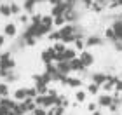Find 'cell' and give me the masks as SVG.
<instances>
[{
  "label": "cell",
  "mask_w": 122,
  "mask_h": 115,
  "mask_svg": "<svg viewBox=\"0 0 122 115\" xmlns=\"http://www.w3.org/2000/svg\"><path fill=\"white\" fill-rule=\"evenodd\" d=\"M5 38H7V37H5L4 33H0V49H2V47L5 45Z\"/></svg>",
  "instance_id": "43"
},
{
  "label": "cell",
  "mask_w": 122,
  "mask_h": 115,
  "mask_svg": "<svg viewBox=\"0 0 122 115\" xmlns=\"http://www.w3.org/2000/svg\"><path fill=\"white\" fill-rule=\"evenodd\" d=\"M47 0H37V4H46Z\"/></svg>",
  "instance_id": "46"
},
{
  "label": "cell",
  "mask_w": 122,
  "mask_h": 115,
  "mask_svg": "<svg viewBox=\"0 0 122 115\" xmlns=\"http://www.w3.org/2000/svg\"><path fill=\"white\" fill-rule=\"evenodd\" d=\"M119 19H122V10H120V14H119Z\"/></svg>",
  "instance_id": "47"
},
{
  "label": "cell",
  "mask_w": 122,
  "mask_h": 115,
  "mask_svg": "<svg viewBox=\"0 0 122 115\" xmlns=\"http://www.w3.org/2000/svg\"><path fill=\"white\" fill-rule=\"evenodd\" d=\"M51 82H52V77L49 75V73H46V72L40 73V82H38V84H46V85H49Z\"/></svg>",
  "instance_id": "30"
},
{
  "label": "cell",
  "mask_w": 122,
  "mask_h": 115,
  "mask_svg": "<svg viewBox=\"0 0 122 115\" xmlns=\"http://www.w3.org/2000/svg\"><path fill=\"white\" fill-rule=\"evenodd\" d=\"M16 115H28V108H26L25 105V101H21V103H16V106H14V110H12Z\"/></svg>",
  "instance_id": "21"
},
{
  "label": "cell",
  "mask_w": 122,
  "mask_h": 115,
  "mask_svg": "<svg viewBox=\"0 0 122 115\" xmlns=\"http://www.w3.org/2000/svg\"><path fill=\"white\" fill-rule=\"evenodd\" d=\"M103 44H105V38H101L99 35H89V37H86V49L101 47Z\"/></svg>",
  "instance_id": "4"
},
{
  "label": "cell",
  "mask_w": 122,
  "mask_h": 115,
  "mask_svg": "<svg viewBox=\"0 0 122 115\" xmlns=\"http://www.w3.org/2000/svg\"><path fill=\"white\" fill-rule=\"evenodd\" d=\"M18 19H19L23 25H26V23L30 21V16H28V14H21V16H18Z\"/></svg>",
  "instance_id": "37"
},
{
  "label": "cell",
  "mask_w": 122,
  "mask_h": 115,
  "mask_svg": "<svg viewBox=\"0 0 122 115\" xmlns=\"http://www.w3.org/2000/svg\"><path fill=\"white\" fill-rule=\"evenodd\" d=\"M73 47L77 49V51H86V37L84 35H82V33H79V35H77V40L73 42Z\"/></svg>",
  "instance_id": "18"
},
{
  "label": "cell",
  "mask_w": 122,
  "mask_h": 115,
  "mask_svg": "<svg viewBox=\"0 0 122 115\" xmlns=\"http://www.w3.org/2000/svg\"><path fill=\"white\" fill-rule=\"evenodd\" d=\"M70 63V68H71V72H77V73H82V72H86V66L82 65V61H80V58H75V59H71V61H68Z\"/></svg>",
  "instance_id": "11"
},
{
  "label": "cell",
  "mask_w": 122,
  "mask_h": 115,
  "mask_svg": "<svg viewBox=\"0 0 122 115\" xmlns=\"http://www.w3.org/2000/svg\"><path fill=\"white\" fill-rule=\"evenodd\" d=\"M65 25H68V23H66V19H65V16H58V18H54V28H56V30L63 28Z\"/></svg>",
  "instance_id": "27"
},
{
  "label": "cell",
  "mask_w": 122,
  "mask_h": 115,
  "mask_svg": "<svg viewBox=\"0 0 122 115\" xmlns=\"http://www.w3.org/2000/svg\"><path fill=\"white\" fill-rule=\"evenodd\" d=\"M87 100V91L86 89H77L75 91V101L77 103H84Z\"/></svg>",
  "instance_id": "22"
},
{
  "label": "cell",
  "mask_w": 122,
  "mask_h": 115,
  "mask_svg": "<svg viewBox=\"0 0 122 115\" xmlns=\"http://www.w3.org/2000/svg\"><path fill=\"white\" fill-rule=\"evenodd\" d=\"M68 100H66V98L65 96H58V100H56V105H54V106H63V108H66V106H68Z\"/></svg>",
  "instance_id": "34"
},
{
  "label": "cell",
  "mask_w": 122,
  "mask_h": 115,
  "mask_svg": "<svg viewBox=\"0 0 122 115\" xmlns=\"http://www.w3.org/2000/svg\"><path fill=\"white\" fill-rule=\"evenodd\" d=\"M61 2H65V0H47V4H51V7H52V5H58V4H61Z\"/></svg>",
  "instance_id": "44"
},
{
  "label": "cell",
  "mask_w": 122,
  "mask_h": 115,
  "mask_svg": "<svg viewBox=\"0 0 122 115\" xmlns=\"http://www.w3.org/2000/svg\"><path fill=\"white\" fill-rule=\"evenodd\" d=\"M79 58H80V61H82V65H84L86 68H91L92 65H94V54L91 51H87V49L79 54Z\"/></svg>",
  "instance_id": "6"
},
{
  "label": "cell",
  "mask_w": 122,
  "mask_h": 115,
  "mask_svg": "<svg viewBox=\"0 0 122 115\" xmlns=\"http://www.w3.org/2000/svg\"><path fill=\"white\" fill-rule=\"evenodd\" d=\"M49 96H52V98H58L59 96V92L54 89V87H51V89H49Z\"/></svg>",
  "instance_id": "40"
},
{
  "label": "cell",
  "mask_w": 122,
  "mask_h": 115,
  "mask_svg": "<svg viewBox=\"0 0 122 115\" xmlns=\"http://www.w3.org/2000/svg\"><path fill=\"white\" fill-rule=\"evenodd\" d=\"M37 96H38V92H37V87H35V85H33V87H26V98L35 100Z\"/></svg>",
  "instance_id": "31"
},
{
  "label": "cell",
  "mask_w": 122,
  "mask_h": 115,
  "mask_svg": "<svg viewBox=\"0 0 122 115\" xmlns=\"http://www.w3.org/2000/svg\"><path fill=\"white\" fill-rule=\"evenodd\" d=\"M75 58H79L77 56V49L73 47V45H68L66 47V51H65V54H63V61H71V59H75Z\"/></svg>",
  "instance_id": "16"
},
{
  "label": "cell",
  "mask_w": 122,
  "mask_h": 115,
  "mask_svg": "<svg viewBox=\"0 0 122 115\" xmlns=\"http://www.w3.org/2000/svg\"><path fill=\"white\" fill-rule=\"evenodd\" d=\"M82 84H84V82H82V79H79V77H68V80H66V87H71V89H80L82 87Z\"/></svg>",
  "instance_id": "14"
},
{
  "label": "cell",
  "mask_w": 122,
  "mask_h": 115,
  "mask_svg": "<svg viewBox=\"0 0 122 115\" xmlns=\"http://www.w3.org/2000/svg\"><path fill=\"white\" fill-rule=\"evenodd\" d=\"M86 91H87V94H92V96H96V94H99V91H101V87L99 85H96V84H87V87H86Z\"/></svg>",
  "instance_id": "25"
},
{
  "label": "cell",
  "mask_w": 122,
  "mask_h": 115,
  "mask_svg": "<svg viewBox=\"0 0 122 115\" xmlns=\"http://www.w3.org/2000/svg\"><path fill=\"white\" fill-rule=\"evenodd\" d=\"M98 110H99L98 103H94V101H91V103H87V112H91V113H94V112H98Z\"/></svg>",
  "instance_id": "35"
},
{
  "label": "cell",
  "mask_w": 122,
  "mask_h": 115,
  "mask_svg": "<svg viewBox=\"0 0 122 115\" xmlns=\"http://www.w3.org/2000/svg\"><path fill=\"white\" fill-rule=\"evenodd\" d=\"M10 96V87L7 82H0V98H9Z\"/></svg>",
  "instance_id": "23"
},
{
  "label": "cell",
  "mask_w": 122,
  "mask_h": 115,
  "mask_svg": "<svg viewBox=\"0 0 122 115\" xmlns=\"http://www.w3.org/2000/svg\"><path fill=\"white\" fill-rule=\"evenodd\" d=\"M21 38H23V44H25V45H28V47H33L37 44V38L35 37H21Z\"/></svg>",
  "instance_id": "33"
},
{
  "label": "cell",
  "mask_w": 122,
  "mask_h": 115,
  "mask_svg": "<svg viewBox=\"0 0 122 115\" xmlns=\"http://www.w3.org/2000/svg\"><path fill=\"white\" fill-rule=\"evenodd\" d=\"M12 98H14L18 103L25 101V100H26V87H18V89L12 92Z\"/></svg>",
  "instance_id": "17"
},
{
  "label": "cell",
  "mask_w": 122,
  "mask_h": 115,
  "mask_svg": "<svg viewBox=\"0 0 122 115\" xmlns=\"http://www.w3.org/2000/svg\"><path fill=\"white\" fill-rule=\"evenodd\" d=\"M33 115H47V110L46 108H42V106H38L35 112H33Z\"/></svg>",
  "instance_id": "38"
},
{
  "label": "cell",
  "mask_w": 122,
  "mask_h": 115,
  "mask_svg": "<svg viewBox=\"0 0 122 115\" xmlns=\"http://www.w3.org/2000/svg\"><path fill=\"white\" fill-rule=\"evenodd\" d=\"M113 47H115V51L122 52V42H113Z\"/></svg>",
  "instance_id": "41"
},
{
  "label": "cell",
  "mask_w": 122,
  "mask_h": 115,
  "mask_svg": "<svg viewBox=\"0 0 122 115\" xmlns=\"http://www.w3.org/2000/svg\"><path fill=\"white\" fill-rule=\"evenodd\" d=\"M65 2H66V4H68V5H70V7H75V5H77V4H79V2H80V0H65Z\"/></svg>",
  "instance_id": "42"
},
{
  "label": "cell",
  "mask_w": 122,
  "mask_h": 115,
  "mask_svg": "<svg viewBox=\"0 0 122 115\" xmlns=\"http://www.w3.org/2000/svg\"><path fill=\"white\" fill-rule=\"evenodd\" d=\"M119 79H120V77H117V75H110V73H108V80L105 82V85L101 87V91L108 92V94H110L112 91H115V85H117Z\"/></svg>",
  "instance_id": "7"
},
{
  "label": "cell",
  "mask_w": 122,
  "mask_h": 115,
  "mask_svg": "<svg viewBox=\"0 0 122 115\" xmlns=\"http://www.w3.org/2000/svg\"><path fill=\"white\" fill-rule=\"evenodd\" d=\"M47 38H49L51 42H54V44H56V42H61V33H59V30L51 31V33L47 35Z\"/></svg>",
  "instance_id": "29"
},
{
  "label": "cell",
  "mask_w": 122,
  "mask_h": 115,
  "mask_svg": "<svg viewBox=\"0 0 122 115\" xmlns=\"http://www.w3.org/2000/svg\"><path fill=\"white\" fill-rule=\"evenodd\" d=\"M107 80H108V73H105V72H94L91 75V82L96 84V85H99V87H103Z\"/></svg>",
  "instance_id": "8"
},
{
  "label": "cell",
  "mask_w": 122,
  "mask_h": 115,
  "mask_svg": "<svg viewBox=\"0 0 122 115\" xmlns=\"http://www.w3.org/2000/svg\"><path fill=\"white\" fill-rule=\"evenodd\" d=\"M28 115H33V113H28Z\"/></svg>",
  "instance_id": "49"
},
{
  "label": "cell",
  "mask_w": 122,
  "mask_h": 115,
  "mask_svg": "<svg viewBox=\"0 0 122 115\" xmlns=\"http://www.w3.org/2000/svg\"><path fill=\"white\" fill-rule=\"evenodd\" d=\"M16 68V61L12 58V54L9 51L0 52V70H7V72H12Z\"/></svg>",
  "instance_id": "1"
},
{
  "label": "cell",
  "mask_w": 122,
  "mask_h": 115,
  "mask_svg": "<svg viewBox=\"0 0 122 115\" xmlns=\"http://www.w3.org/2000/svg\"><path fill=\"white\" fill-rule=\"evenodd\" d=\"M7 115H16V113H14V112H9V113H7Z\"/></svg>",
  "instance_id": "48"
},
{
  "label": "cell",
  "mask_w": 122,
  "mask_h": 115,
  "mask_svg": "<svg viewBox=\"0 0 122 115\" xmlns=\"http://www.w3.org/2000/svg\"><path fill=\"white\" fill-rule=\"evenodd\" d=\"M80 4L84 5L86 9H91V5L94 4V0H80Z\"/></svg>",
  "instance_id": "39"
},
{
  "label": "cell",
  "mask_w": 122,
  "mask_h": 115,
  "mask_svg": "<svg viewBox=\"0 0 122 115\" xmlns=\"http://www.w3.org/2000/svg\"><path fill=\"white\" fill-rule=\"evenodd\" d=\"M112 30L115 31V37H117V42H122V19H115L112 23Z\"/></svg>",
  "instance_id": "15"
},
{
  "label": "cell",
  "mask_w": 122,
  "mask_h": 115,
  "mask_svg": "<svg viewBox=\"0 0 122 115\" xmlns=\"http://www.w3.org/2000/svg\"><path fill=\"white\" fill-rule=\"evenodd\" d=\"M92 115H103V113H101V110H98V112H94Z\"/></svg>",
  "instance_id": "45"
},
{
  "label": "cell",
  "mask_w": 122,
  "mask_h": 115,
  "mask_svg": "<svg viewBox=\"0 0 122 115\" xmlns=\"http://www.w3.org/2000/svg\"><path fill=\"white\" fill-rule=\"evenodd\" d=\"M79 12H77V9L75 7H70L68 10L65 12V19H66V23L68 25H75V23H79Z\"/></svg>",
  "instance_id": "10"
},
{
  "label": "cell",
  "mask_w": 122,
  "mask_h": 115,
  "mask_svg": "<svg viewBox=\"0 0 122 115\" xmlns=\"http://www.w3.org/2000/svg\"><path fill=\"white\" fill-rule=\"evenodd\" d=\"M4 35L7 38H14L16 35H18V25L12 23V21H9V23L4 25Z\"/></svg>",
  "instance_id": "9"
},
{
  "label": "cell",
  "mask_w": 122,
  "mask_h": 115,
  "mask_svg": "<svg viewBox=\"0 0 122 115\" xmlns=\"http://www.w3.org/2000/svg\"><path fill=\"white\" fill-rule=\"evenodd\" d=\"M42 26L49 31V33L52 31V28H54V18L51 14H44L42 16Z\"/></svg>",
  "instance_id": "13"
},
{
  "label": "cell",
  "mask_w": 122,
  "mask_h": 115,
  "mask_svg": "<svg viewBox=\"0 0 122 115\" xmlns=\"http://www.w3.org/2000/svg\"><path fill=\"white\" fill-rule=\"evenodd\" d=\"M21 10H23V5L10 2V12H12V16H21Z\"/></svg>",
  "instance_id": "28"
},
{
  "label": "cell",
  "mask_w": 122,
  "mask_h": 115,
  "mask_svg": "<svg viewBox=\"0 0 122 115\" xmlns=\"http://www.w3.org/2000/svg\"><path fill=\"white\" fill-rule=\"evenodd\" d=\"M37 5H38L37 0H25V2H23V10L28 16H33V14H35V7H37Z\"/></svg>",
  "instance_id": "12"
},
{
  "label": "cell",
  "mask_w": 122,
  "mask_h": 115,
  "mask_svg": "<svg viewBox=\"0 0 122 115\" xmlns=\"http://www.w3.org/2000/svg\"><path fill=\"white\" fill-rule=\"evenodd\" d=\"M91 10L94 14H101L103 10H105V5H101V4H98V2H94L92 5H91Z\"/></svg>",
  "instance_id": "32"
},
{
  "label": "cell",
  "mask_w": 122,
  "mask_h": 115,
  "mask_svg": "<svg viewBox=\"0 0 122 115\" xmlns=\"http://www.w3.org/2000/svg\"><path fill=\"white\" fill-rule=\"evenodd\" d=\"M98 106H99V110L101 108H110L112 106V103H113V94H108V92H101V94L98 96Z\"/></svg>",
  "instance_id": "3"
},
{
  "label": "cell",
  "mask_w": 122,
  "mask_h": 115,
  "mask_svg": "<svg viewBox=\"0 0 122 115\" xmlns=\"http://www.w3.org/2000/svg\"><path fill=\"white\" fill-rule=\"evenodd\" d=\"M16 101L14 98H2V101H0V106H4V108H7V110H14V106H16Z\"/></svg>",
  "instance_id": "19"
},
{
  "label": "cell",
  "mask_w": 122,
  "mask_h": 115,
  "mask_svg": "<svg viewBox=\"0 0 122 115\" xmlns=\"http://www.w3.org/2000/svg\"><path fill=\"white\" fill-rule=\"evenodd\" d=\"M0 101H2V98H0Z\"/></svg>",
  "instance_id": "50"
},
{
  "label": "cell",
  "mask_w": 122,
  "mask_h": 115,
  "mask_svg": "<svg viewBox=\"0 0 122 115\" xmlns=\"http://www.w3.org/2000/svg\"><path fill=\"white\" fill-rule=\"evenodd\" d=\"M40 59L44 65H49V63H56V51H54V47H46L44 51L40 52Z\"/></svg>",
  "instance_id": "2"
},
{
  "label": "cell",
  "mask_w": 122,
  "mask_h": 115,
  "mask_svg": "<svg viewBox=\"0 0 122 115\" xmlns=\"http://www.w3.org/2000/svg\"><path fill=\"white\" fill-rule=\"evenodd\" d=\"M115 94H119V96H122V77L119 79V82H117V85H115Z\"/></svg>",
  "instance_id": "36"
},
{
  "label": "cell",
  "mask_w": 122,
  "mask_h": 115,
  "mask_svg": "<svg viewBox=\"0 0 122 115\" xmlns=\"http://www.w3.org/2000/svg\"><path fill=\"white\" fill-rule=\"evenodd\" d=\"M105 38H107L108 42H117V37H115V31L112 30V26H108L107 30H105Z\"/></svg>",
  "instance_id": "26"
},
{
  "label": "cell",
  "mask_w": 122,
  "mask_h": 115,
  "mask_svg": "<svg viewBox=\"0 0 122 115\" xmlns=\"http://www.w3.org/2000/svg\"><path fill=\"white\" fill-rule=\"evenodd\" d=\"M0 16H4V18H10L12 12H10V4H0Z\"/></svg>",
  "instance_id": "24"
},
{
  "label": "cell",
  "mask_w": 122,
  "mask_h": 115,
  "mask_svg": "<svg viewBox=\"0 0 122 115\" xmlns=\"http://www.w3.org/2000/svg\"><path fill=\"white\" fill-rule=\"evenodd\" d=\"M70 9V5L66 4V2H61V4H58V5H52L51 7V14L52 18H58V16H65V12Z\"/></svg>",
  "instance_id": "5"
},
{
  "label": "cell",
  "mask_w": 122,
  "mask_h": 115,
  "mask_svg": "<svg viewBox=\"0 0 122 115\" xmlns=\"http://www.w3.org/2000/svg\"><path fill=\"white\" fill-rule=\"evenodd\" d=\"M56 65H58V72L59 73H63V75H70L71 73V68H70V63L68 61H59Z\"/></svg>",
  "instance_id": "20"
}]
</instances>
